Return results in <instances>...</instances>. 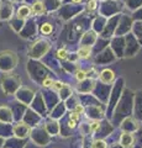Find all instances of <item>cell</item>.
Listing matches in <instances>:
<instances>
[{"mask_svg":"<svg viewBox=\"0 0 142 148\" xmlns=\"http://www.w3.org/2000/svg\"><path fill=\"white\" fill-rule=\"evenodd\" d=\"M99 78L104 84H111L114 79H115V74H114L111 69H104V71H102V73L99 74Z\"/></svg>","mask_w":142,"mask_h":148,"instance_id":"cell-1","label":"cell"},{"mask_svg":"<svg viewBox=\"0 0 142 148\" xmlns=\"http://www.w3.org/2000/svg\"><path fill=\"white\" fill-rule=\"evenodd\" d=\"M15 135L17 137H21V138H24V137H27L30 135V128L25 123H19L17 126H15Z\"/></svg>","mask_w":142,"mask_h":148,"instance_id":"cell-2","label":"cell"},{"mask_svg":"<svg viewBox=\"0 0 142 148\" xmlns=\"http://www.w3.org/2000/svg\"><path fill=\"white\" fill-rule=\"evenodd\" d=\"M120 143L123 148H130L134 145V137H132L131 133H122L120 137Z\"/></svg>","mask_w":142,"mask_h":148,"instance_id":"cell-3","label":"cell"},{"mask_svg":"<svg viewBox=\"0 0 142 148\" xmlns=\"http://www.w3.org/2000/svg\"><path fill=\"white\" fill-rule=\"evenodd\" d=\"M91 54V47L90 46H83L80 47L79 51H78V56L79 58H83V59H88Z\"/></svg>","mask_w":142,"mask_h":148,"instance_id":"cell-4","label":"cell"},{"mask_svg":"<svg viewBox=\"0 0 142 148\" xmlns=\"http://www.w3.org/2000/svg\"><path fill=\"white\" fill-rule=\"evenodd\" d=\"M31 11L35 12L36 15H41V14L45 12V5L41 1H36L31 8Z\"/></svg>","mask_w":142,"mask_h":148,"instance_id":"cell-5","label":"cell"},{"mask_svg":"<svg viewBox=\"0 0 142 148\" xmlns=\"http://www.w3.org/2000/svg\"><path fill=\"white\" fill-rule=\"evenodd\" d=\"M31 14V8L29 6H22L19 9V11H17V16H19L20 18H25L27 17Z\"/></svg>","mask_w":142,"mask_h":148,"instance_id":"cell-6","label":"cell"},{"mask_svg":"<svg viewBox=\"0 0 142 148\" xmlns=\"http://www.w3.org/2000/svg\"><path fill=\"white\" fill-rule=\"evenodd\" d=\"M41 32H42L43 35H48L52 32V25L48 24V22H46V24H43L42 26H41Z\"/></svg>","mask_w":142,"mask_h":148,"instance_id":"cell-7","label":"cell"},{"mask_svg":"<svg viewBox=\"0 0 142 148\" xmlns=\"http://www.w3.org/2000/svg\"><path fill=\"white\" fill-rule=\"evenodd\" d=\"M86 72H84V71H77V73H75V79L78 80V82H83V80H85L86 79Z\"/></svg>","mask_w":142,"mask_h":148,"instance_id":"cell-8","label":"cell"},{"mask_svg":"<svg viewBox=\"0 0 142 148\" xmlns=\"http://www.w3.org/2000/svg\"><path fill=\"white\" fill-rule=\"evenodd\" d=\"M91 148H108V143L105 141H103V140H98V141H95L93 143Z\"/></svg>","mask_w":142,"mask_h":148,"instance_id":"cell-9","label":"cell"},{"mask_svg":"<svg viewBox=\"0 0 142 148\" xmlns=\"http://www.w3.org/2000/svg\"><path fill=\"white\" fill-rule=\"evenodd\" d=\"M97 9V1L95 0H90L86 5V11H94Z\"/></svg>","mask_w":142,"mask_h":148,"instance_id":"cell-10","label":"cell"},{"mask_svg":"<svg viewBox=\"0 0 142 148\" xmlns=\"http://www.w3.org/2000/svg\"><path fill=\"white\" fill-rule=\"evenodd\" d=\"M53 79L52 78H49V77H47V78H45V80H43V86L45 88H51V86H53Z\"/></svg>","mask_w":142,"mask_h":148,"instance_id":"cell-11","label":"cell"},{"mask_svg":"<svg viewBox=\"0 0 142 148\" xmlns=\"http://www.w3.org/2000/svg\"><path fill=\"white\" fill-rule=\"evenodd\" d=\"M53 89L54 90H61L62 89V88H64V84H63V83L62 82H54L53 83Z\"/></svg>","mask_w":142,"mask_h":148,"instance_id":"cell-12","label":"cell"},{"mask_svg":"<svg viewBox=\"0 0 142 148\" xmlns=\"http://www.w3.org/2000/svg\"><path fill=\"white\" fill-rule=\"evenodd\" d=\"M57 56H58V58H62V59H64L68 57V54H67V51L66 49H59L58 52H57Z\"/></svg>","mask_w":142,"mask_h":148,"instance_id":"cell-13","label":"cell"},{"mask_svg":"<svg viewBox=\"0 0 142 148\" xmlns=\"http://www.w3.org/2000/svg\"><path fill=\"white\" fill-rule=\"evenodd\" d=\"M100 127V123H99V121H93L90 123V131L93 132V131H97V130Z\"/></svg>","mask_w":142,"mask_h":148,"instance_id":"cell-14","label":"cell"},{"mask_svg":"<svg viewBox=\"0 0 142 148\" xmlns=\"http://www.w3.org/2000/svg\"><path fill=\"white\" fill-rule=\"evenodd\" d=\"M74 111H75L77 114H82V112H83V111H84V108H83V106H82V105H77L75 108H74Z\"/></svg>","mask_w":142,"mask_h":148,"instance_id":"cell-15","label":"cell"},{"mask_svg":"<svg viewBox=\"0 0 142 148\" xmlns=\"http://www.w3.org/2000/svg\"><path fill=\"white\" fill-rule=\"evenodd\" d=\"M69 116H71V120H74V121H77V120L79 119V114H77L75 111H73V112L69 115Z\"/></svg>","mask_w":142,"mask_h":148,"instance_id":"cell-16","label":"cell"},{"mask_svg":"<svg viewBox=\"0 0 142 148\" xmlns=\"http://www.w3.org/2000/svg\"><path fill=\"white\" fill-rule=\"evenodd\" d=\"M68 126H69L71 128H74L75 127V121H74V120H71V121L68 122Z\"/></svg>","mask_w":142,"mask_h":148,"instance_id":"cell-17","label":"cell"},{"mask_svg":"<svg viewBox=\"0 0 142 148\" xmlns=\"http://www.w3.org/2000/svg\"><path fill=\"white\" fill-rule=\"evenodd\" d=\"M73 3H75V4H78V3H82V0H72Z\"/></svg>","mask_w":142,"mask_h":148,"instance_id":"cell-18","label":"cell"}]
</instances>
